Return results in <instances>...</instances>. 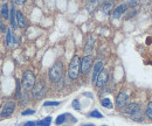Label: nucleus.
Segmentation results:
<instances>
[{
	"label": "nucleus",
	"instance_id": "1",
	"mask_svg": "<svg viewBox=\"0 0 152 126\" xmlns=\"http://www.w3.org/2000/svg\"><path fill=\"white\" fill-rule=\"evenodd\" d=\"M48 76H49V80L53 82V83H58L62 76H63V64L62 62H56L49 70L48 73Z\"/></svg>",
	"mask_w": 152,
	"mask_h": 126
},
{
	"label": "nucleus",
	"instance_id": "2",
	"mask_svg": "<svg viewBox=\"0 0 152 126\" xmlns=\"http://www.w3.org/2000/svg\"><path fill=\"white\" fill-rule=\"evenodd\" d=\"M80 70H81V58L75 55L70 63H69V68H68V76L72 78V80H76L80 75Z\"/></svg>",
	"mask_w": 152,
	"mask_h": 126
},
{
	"label": "nucleus",
	"instance_id": "3",
	"mask_svg": "<svg viewBox=\"0 0 152 126\" xmlns=\"http://www.w3.org/2000/svg\"><path fill=\"white\" fill-rule=\"evenodd\" d=\"M34 85H35V75L29 70L25 71L23 77H22V88H23V90L28 91V90L33 89Z\"/></svg>",
	"mask_w": 152,
	"mask_h": 126
},
{
	"label": "nucleus",
	"instance_id": "4",
	"mask_svg": "<svg viewBox=\"0 0 152 126\" xmlns=\"http://www.w3.org/2000/svg\"><path fill=\"white\" fill-rule=\"evenodd\" d=\"M32 90H33V97L35 99H40L46 94V85L43 82H36Z\"/></svg>",
	"mask_w": 152,
	"mask_h": 126
},
{
	"label": "nucleus",
	"instance_id": "5",
	"mask_svg": "<svg viewBox=\"0 0 152 126\" xmlns=\"http://www.w3.org/2000/svg\"><path fill=\"white\" fill-rule=\"evenodd\" d=\"M108 81H109V71L103 68L102 71L98 74V76L95 81V84H96L97 88H102L108 83Z\"/></svg>",
	"mask_w": 152,
	"mask_h": 126
},
{
	"label": "nucleus",
	"instance_id": "6",
	"mask_svg": "<svg viewBox=\"0 0 152 126\" xmlns=\"http://www.w3.org/2000/svg\"><path fill=\"white\" fill-rule=\"evenodd\" d=\"M14 109H15V103H14L13 101L7 102V103L4 105L2 110H1L0 117H1V118H7V117H9V116L14 112Z\"/></svg>",
	"mask_w": 152,
	"mask_h": 126
},
{
	"label": "nucleus",
	"instance_id": "7",
	"mask_svg": "<svg viewBox=\"0 0 152 126\" xmlns=\"http://www.w3.org/2000/svg\"><path fill=\"white\" fill-rule=\"evenodd\" d=\"M125 112L131 116V118L135 120L137 117V113H141V105L137 103H131L125 108Z\"/></svg>",
	"mask_w": 152,
	"mask_h": 126
},
{
	"label": "nucleus",
	"instance_id": "8",
	"mask_svg": "<svg viewBox=\"0 0 152 126\" xmlns=\"http://www.w3.org/2000/svg\"><path fill=\"white\" fill-rule=\"evenodd\" d=\"M91 65H92V57L89 56V55H85V56L81 60V71H82L83 74H87V73L90 70Z\"/></svg>",
	"mask_w": 152,
	"mask_h": 126
},
{
	"label": "nucleus",
	"instance_id": "9",
	"mask_svg": "<svg viewBox=\"0 0 152 126\" xmlns=\"http://www.w3.org/2000/svg\"><path fill=\"white\" fill-rule=\"evenodd\" d=\"M128 99H129V95H128L126 92H121V94H118V96L116 97V106H117L118 109H122V108L126 106Z\"/></svg>",
	"mask_w": 152,
	"mask_h": 126
},
{
	"label": "nucleus",
	"instance_id": "10",
	"mask_svg": "<svg viewBox=\"0 0 152 126\" xmlns=\"http://www.w3.org/2000/svg\"><path fill=\"white\" fill-rule=\"evenodd\" d=\"M102 4H103V0H89V1L87 2V5H85V9H87L89 13H91V12H94L98 6H102Z\"/></svg>",
	"mask_w": 152,
	"mask_h": 126
},
{
	"label": "nucleus",
	"instance_id": "11",
	"mask_svg": "<svg viewBox=\"0 0 152 126\" xmlns=\"http://www.w3.org/2000/svg\"><path fill=\"white\" fill-rule=\"evenodd\" d=\"M126 8H128V5H125V4H122L121 6H118V7L114 11V13H112L114 19H119V18L124 14V12L126 11Z\"/></svg>",
	"mask_w": 152,
	"mask_h": 126
},
{
	"label": "nucleus",
	"instance_id": "12",
	"mask_svg": "<svg viewBox=\"0 0 152 126\" xmlns=\"http://www.w3.org/2000/svg\"><path fill=\"white\" fill-rule=\"evenodd\" d=\"M102 69H103V61H97L95 67H94V71H92V81L94 82L96 81V78H97L98 74L102 71Z\"/></svg>",
	"mask_w": 152,
	"mask_h": 126
},
{
	"label": "nucleus",
	"instance_id": "13",
	"mask_svg": "<svg viewBox=\"0 0 152 126\" xmlns=\"http://www.w3.org/2000/svg\"><path fill=\"white\" fill-rule=\"evenodd\" d=\"M101 8H102V12L104 14H109L112 11V8H114V2L112 1H105V2L102 4Z\"/></svg>",
	"mask_w": 152,
	"mask_h": 126
},
{
	"label": "nucleus",
	"instance_id": "14",
	"mask_svg": "<svg viewBox=\"0 0 152 126\" xmlns=\"http://www.w3.org/2000/svg\"><path fill=\"white\" fill-rule=\"evenodd\" d=\"M16 22H18L19 27H21V28H25V27L27 26V23H26V19H25V16H23L22 12H16Z\"/></svg>",
	"mask_w": 152,
	"mask_h": 126
},
{
	"label": "nucleus",
	"instance_id": "15",
	"mask_svg": "<svg viewBox=\"0 0 152 126\" xmlns=\"http://www.w3.org/2000/svg\"><path fill=\"white\" fill-rule=\"evenodd\" d=\"M9 15H11V26H12L13 29H15L18 27V22H16V13H15V8L14 7L11 9Z\"/></svg>",
	"mask_w": 152,
	"mask_h": 126
},
{
	"label": "nucleus",
	"instance_id": "16",
	"mask_svg": "<svg viewBox=\"0 0 152 126\" xmlns=\"http://www.w3.org/2000/svg\"><path fill=\"white\" fill-rule=\"evenodd\" d=\"M50 123H52V117H46L45 119L40 120L36 123V125L39 126H50Z\"/></svg>",
	"mask_w": 152,
	"mask_h": 126
},
{
	"label": "nucleus",
	"instance_id": "17",
	"mask_svg": "<svg viewBox=\"0 0 152 126\" xmlns=\"http://www.w3.org/2000/svg\"><path fill=\"white\" fill-rule=\"evenodd\" d=\"M1 16H2L4 19H8V16H9L8 5H7V4H5V5L2 6V8H1Z\"/></svg>",
	"mask_w": 152,
	"mask_h": 126
},
{
	"label": "nucleus",
	"instance_id": "18",
	"mask_svg": "<svg viewBox=\"0 0 152 126\" xmlns=\"http://www.w3.org/2000/svg\"><path fill=\"white\" fill-rule=\"evenodd\" d=\"M92 46H94V37L91 36V37H89V40H88V42H87V47H85V53H87V54H89V53L91 51Z\"/></svg>",
	"mask_w": 152,
	"mask_h": 126
},
{
	"label": "nucleus",
	"instance_id": "19",
	"mask_svg": "<svg viewBox=\"0 0 152 126\" xmlns=\"http://www.w3.org/2000/svg\"><path fill=\"white\" fill-rule=\"evenodd\" d=\"M101 104L104 106V108H108V109H112V103H111V101L109 99V98H103L102 99V102H101Z\"/></svg>",
	"mask_w": 152,
	"mask_h": 126
},
{
	"label": "nucleus",
	"instance_id": "20",
	"mask_svg": "<svg viewBox=\"0 0 152 126\" xmlns=\"http://www.w3.org/2000/svg\"><path fill=\"white\" fill-rule=\"evenodd\" d=\"M11 40H12V32H11V29H7L6 30V44L7 46L11 44Z\"/></svg>",
	"mask_w": 152,
	"mask_h": 126
},
{
	"label": "nucleus",
	"instance_id": "21",
	"mask_svg": "<svg viewBox=\"0 0 152 126\" xmlns=\"http://www.w3.org/2000/svg\"><path fill=\"white\" fill-rule=\"evenodd\" d=\"M146 116L152 119V102H150L149 104H148V108H146Z\"/></svg>",
	"mask_w": 152,
	"mask_h": 126
},
{
	"label": "nucleus",
	"instance_id": "22",
	"mask_svg": "<svg viewBox=\"0 0 152 126\" xmlns=\"http://www.w3.org/2000/svg\"><path fill=\"white\" fill-rule=\"evenodd\" d=\"M89 116H90V117H92V118H102V117H103V116H102V113H99L97 110H94V111H91Z\"/></svg>",
	"mask_w": 152,
	"mask_h": 126
},
{
	"label": "nucleus",
	"instance_id": "23",
	"mask_svg": "<svg viewBox=\"0 0 152 126\" xmlns=\"http://www.w3.org/2000/svg\"><path fill=\"white\" fill-rule=\"evenodd\" d=\"M65 120H66V115H61V116H59L58 118H56V125H61L62 123H65Z\"/></svg>",
	"mask_w": 152,
	"mask_h": 126
},
{
	"label": "nucleus",
	"instance_id": "24",
	"mask_svg": "<svg viewBox=\"0 0 152 126\" xmlns=\"http://www.w3.org/2000/svg\"><path fill=\"white\" fill-rule=\"evenodd\" d=\"M43 105L45 106H58V105H60V103L59 102H45Z\"/></svg>",
	"mask_w": 152,
	"mask_h": 126
},
{
	"label": "nucleus",
	"instance_id": "25",
	"mask_svg": "<svg viewBox=\"0 0 152 126\" xmlns=\"http://www.w3.org/2000/svg\"><path fill=\"white\" fill-rule=\"evenodd\" d=\"M73 108H74L75 110H80V109H81V106H80V102H78V99H74V101H73Z\"/></svg>",
	"mask_w": 152,
	"mask_h": 126
},
{
	"label": "nucleus",
	"instance_id": "26",
	"mask_svg": "<svg viewBox=\"0 0 152 126\" xmlns=\"http://www.w3.org/2000/svg\"><path fill=\"white\" fill-rule=\"evenodd\" d=\"M20 94H21V88H20V82L16 81V97L19 98L20 97Z\"/></svg>",
	"mask_w": 152,
	"mask_h": 126
},
{
	"label": "nucleus",
	"instance_id": "27",
	"mask_svg": "<svg viewBox=\"0 0 152 126\" xmlns=\"http://www.w3.org/2000/svg\"><path fill=\"white\" fill-rule=\"evenodd\" d=\"M35 111L34 110H25L22 111V116H29V115H34Z\"/></svg>",
	"mask_w": 152,
	"mask_h": 126
},
{
	"label": "nucleus",
	"instance_id": "28",
	"mask_svg": "<svg viewBox=\"0 0 152 126\" xmlns=\"http://www.w3.org/2000/svg\"><path fill=\"white\" fill-rule=\"evenodd\" d=\"M35 125H36L35 122H27V123H25L23 126H35Z\"/></svg>",
	"mask_w": 152,
	"mask_h": 126
},
{
	"label": "nucleus",
	"instance_id": "29",
	"mask_svg": "<svg viewBox=\"0 0 152 126\" xmlns=\"http://www.w3.org/2000/svg\"><path fill=\"white\" fill-rule=\"evenodd\" d=\"M0 30H1L2 33H4L5 30H6V27H5V25L2 23V21H0Z\"/></svg>",
	"mask_w": 152,
	"mask_h": 126
},
{
	"label": "nucleus",
	"instance_id": "30",
	"mask_svg": "<svg viewBox=\"0 0 152 126\" xmlns=\"http://www.w3.org/2000/svg\"><path fill=\"white\" fill-rule=\"evenodd\" d=\"M13 1H14L15 4H18V5H22V4H23L26 0H13Z\"/></svg>",
	"mask_w": 152,
	"mask_h": 126
},
{
	"label": "nucleus",
	"instance_id": "31",
	"mask_svg": "<svg viewBox=\"0 0 152 126\" xmlns=\"http://www.w3.org/2000/svg\"><path fill=\"white\" fill-rule=\"evenodd\" d=\"M82 126H95L94 124H84V125H82Z\"/></svg>",
	"mask_w": 152,
	"mask_h": 126
},
{
	"label": "nucleus",
	"instance_id": "32",
	"mask_svg": "<svg viewBox=\"0 0 152 126\" xmlns=\"http://www.w3.org/2000/svg\"><path fill=\"white\" fill-rule=\"evenodd\" d=\"M103 126H105V125H103Z\"/></svg>",
	"mask_w": 152,
	"mask_h": 126
}]
</instances>
